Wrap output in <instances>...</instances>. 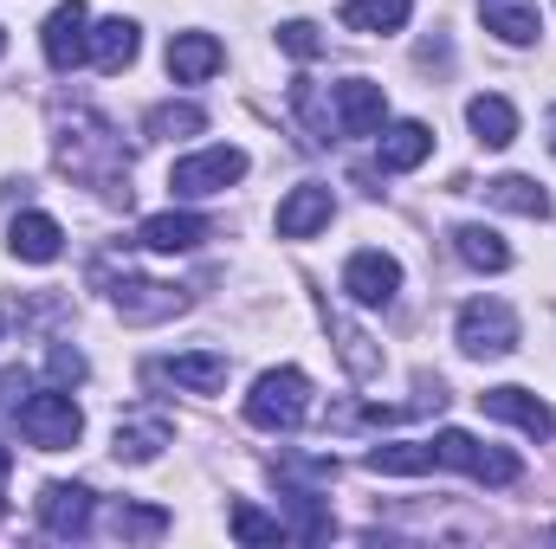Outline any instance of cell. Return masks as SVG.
Wrapping results in <instances>:
<instances>
[{
	"mask_svg": "<svg viewBox=\"0 0 556 549\" xmlns=\"http://www.w3.org/2000/svg\"><path fill=\"white\" fill-rule=\"evenodd\" d=\"M59 168H65L72 181L104 188L111 201L130 207V155H124L117 130H111L98 111H85V104H59Z\"/></svg>",
	"mask_w": 556,
	"mask_h": 549,
	"instance_id": "obj_1",
	"label": "cell"
},
{
	"mask_svg": "<svg viewBox=\"0 0 556 549\" xmlns=\"http://www.w3.org/2000/svg\"><path fill=\"white\" fill-rule=\"evenodd\" d=\"M433 465H453V472H466V478H479V485H518V478H525L518 452L485 446V439H472V433H459V426H446V433L433 439Z\"/></svg>",
	"mask_w": 556,
	"mask_h": 549,
	"instance_id": "obj_2",
	"label": "cell"
},
{
	"mask_svg": "<svg viewBox=\"0 0 556 549\" xmlns=\"http://www.w3.org/2000/svg\"><path fill=\"white\" fill-rule=\"evenodd\" d=\"M304 413H311V382H304V369H266V375L253 382V395H247V420L266 426V433H291Z\"/></svg>",
	"mask_w": 556,
	"mask_h": 549,
	"instance_id": "obj_3",
	"label": "cell"
},
{
	"mask_svg": "<svg viewBox=\"0 0 556 549\" xmlns=\"http://www.w3.org/2000/svg\"><path fill=\"white\" fill-rule=\"evenodd\" d=\"M13 413H20L26 446H39V452H65V446H78V433H85V413H78V401H72L65 388H52V395H26Z\"/></svg>",
	"mask_w": 556,
	"mask_h": 549,
	"instance_id": "obj_4",
	"label": "cell"
},
{
	"mask_svg": "<svg viewBox=\"0 0 556 549\" xmlns=\"http://www.w3.org/2000/svg\"><path fill=\"white\" fill-rule=\"evenodd\" d=\"M247 175V149H233V142H220V149H201V155H181L175 168H168V188L181 194V201H201V194H220V188H233Z\"/></svg>",
	"mask_w": 556,
	"mask_h": 549,
	"instance_id": "obj_5",
	"label": "cell"
},
{
	"mask_svg": "<svg viewBox=\"0 0 556 549\" xmlns=\"http://www.w3.org/2000/svg\"><path fill=\"white\" fill-rule=\"evenodd\" d=\"M459 349L466 356H511L518 349V310L498 297H472L459 310Z\"/></svg>",
	"mask_w": 556,
	"mask_h": 549,
	"instance_id": "obj_6",
	"label": "cell"
},
{
	"mask_svg": "<svg viewBox=\"0 0 556 549\" xmlns=\"http://www.w3.org/2000/svg\"><path fill=\"white\" fill-rule=\"evenodd\" d=\"M111 304H117L124 323H168V317L188 310V291H181V284H155V278L124 272L117 284H111Z\"/></svg>",
	"mask_w": 556,
	"mask_h": 549,
	"instance_id": "obj_7",
	"label": "cell"
},
{
	"mask_svg": "<svg viewBox=\"0 0 556 549\" xmlns=\"http://www.w3.org/2000/svg\"><path fill=\"white\" fill-rule=\"evenodd\" d=\"M85 59H91V13H85V0H65L46 13V65L78 72Z\"/></svg>",
	"mask_w": 556,
	"mask_h": 549,
	"instance_id": "obj_8",
	"label": "cell"
},
{
	"mask_svg": "<svg viewBox=\"0 0 556 549\" xmlns=\"http://www.w3.org/2000/svg\"><path fill=\"white\" fill-rule=\"evenodd\" d=\"M91 518H98L91 485H65V478H59V485L39 491V524H46V537H85Z\"/></svg>",
	"mask_w": 556,
	"mask_h": 549,
	"instance_id": "obj_9",
	"label": "cell"
},
{
	"mask_svg": "<svg viewBox=\"0 0 556 549\" xmlns=\"http://www.w3.org/2000/svg\"><path fill=\"white\" fill-rule=\"evenodd\" d=\"M343 291L356 297V304H395V291H402V266L389 259V253H376V246H363V253H350V266H343Z\"/></svg>",
	"mask_w": 556,
	"mask_h": 549,
	"instance_id": "obj_10",
	"label": "cell"
},
{
	"mask_svg": "<svg viewBox=\"0 0 556 549\" xmlns=\"http://www.w3.org/2000/svg\"><path fill=\"white\" fill-rule=\"evenodd\" d=\"M389 117V91L369 85V78H343L337 85V130L343 137H376Z\"/></svg>",
	"mask_w": 556,
	"mask_h": 549,
	"instance_id": "obj_11",
	"label": "cell"
},
{
	"mask_svg": "<svg viewBox=\"0 0 556 549\" xmlns=\"http://www.w3.org/2000/svg\"><path fill=\"white\" fill-rule=\"evenodd\" d=\"M168 439H175V420H168V413H155V408H137V413H124V420H117V446H111V452H117L124 465H149Z\"/></svg>",
	"mask_w": 556,
	"mask_h": 549,
	"instance_id": "obj_12",
	"label": "cell"
},
{
	"mask_svg": "<svg viewBox=\"0 0 556 549\" xmlns=\"http://www.w3.org/2000/svg\"><path fill=\"white\" fill-rule=\"evenodd\" d=\"M7 253H13L20 266H52V259L65 253V227H59L52 214H13V227H7Z\"/></svg>",
	"mask_w": 556,
	"mask_h": 549,
	"instance_id": "obj_13",
	"label": "cell"
},
{
	"mask_svg": "<svg viewBox=\"0 0 556 549\" xmlns=\"http://www.w3.org/2000/svg\"><path fill=\"white\" fill-rule=\"evenodd\" d=\"M330 188H317V181H304V188H291L285 201H278V240H311V233H324L330 227Z\"/></svg>",
	"mask_w": 556,
	"mask_h": 549,
	"instance_id": "obj_14",
	"label": "cell"
},
{
	"mask_svg": "<svg viewBox=\"0 0 556 549\" xmlns=\"http://www.w3.org/2000/svg\"><path fill=\"white\" fill-rule=\"evenodd\" d=\"M220 65H227V52H220L214 33H175V39H168V78H175V85H201V78H214Z\"/></svg>",
	"mask_w": 556,
	"mask_h": 549,
	"instance_id": "obj_15",
	"label": "cell"
},
{
	"mask_svg": "<svg viewBox=\"0 0 556 549\" xmlns=\"http://www.w3.org/2000/svg\"><path fill=\"white\" fill-rule=\"evenodd\" d=\"M479 408L492 413V420H511V426H525L531 439H551L556 433V413L531 395V388H485L479 395Z\"/></svg>",
	"mask_w": 556,
	"mask_h": 549,
	"instance_id": "obj_16",
	"label": "cell"
},
{
	"mask_svg": "<svg viewBox=\"0 0 556 549\" xmlns=\"http://www.w3.org/2000/svg\"><path fill=\"white\" fill-rule=\"evenodd\" d=\"M207 233H214V220H207V214H149L137 240L149 246V253H194Z\"/></svg>",
	"mask_w": 556,
	"mask_h": 549,
	"instance_id": "obj_17",
	"label": "cell"
},
{
	"mask_svg": "<svg viewBox=\"0 0 556 549\" xmlns=\"http://www.w3.org/2000/svg\"><path fill=\"white\" fill-rule=\"evenodd\" d=\"M227 356L220 349H188V356H175V362H162L155 375H168L175 388H188V395H220L227 388Z\"/></svg>",
	"mask_w": 556,
	"mask_h": 549,
	"instance_id": "obj_18",
	"label": "cell"
},
{
	"mask_svg": "<svg viewBox=\"0 0 556 549\" xmlns=\"http://www.w3.org/2000/svg\"><path fill=\"white\" fill-rule=\"evenodd\" d=\"M363 465L382 472V478H420V472H433V439H389V446H369Z\"/></svg>",
	"mask_w": 556,
	"mask_h": 549,
	"instance_id": "obj_19",
	"label": "cell"
},
{
	"mask_svg": "<svg viewBox=\"0 0 556 549\" xmlns=\"http://www.w3.org/2000/svg\"><path fill=\"white\" fill-rule=\"evenodd\" d=\"M485 201L505 207V214H525V220H551V194H544L531 175H498V181H485Z\"/></svg>",
	"mask_w": 556,
	"mask_h": 549,
	"instance_id": "obj_20",
	"label": "cell"
},
{
	"mask_svg": "<svg viewBox=\"0 0 556 549\" xmlns=\"http://www.w3.org/2000/svg\"><path fill=\"white\" fill-rule=\"evenodd\" d=\"M485 33H498L505 46H531L538 39V0H479Z\"/></svg>",
	"mask_w": 556,
	"mask_h": 549,
	"instance_id": "obj_21",
	"label": "cell"
},
{
	"mask_svg": "<svg viewBox=\"0 0 556 549\" xmlns=\"http://www.w3.org/2000/svg\"><path fill=\"white\" fill-rule=\"evenodd\" d=\"M466 124H472V137L485 142V149H511L518 142V111L505 98H472L466 104Z\"/></svg>",
	"mask_w": 556,
	"mask_h": 549,
	"instance_id": "obj_22",
	"label": "cell"
},
{
	"mask_svg": "<svg viewBox=\"0 0 556 549\" xmlns=\"http://www.w3.org/2000/svg\"><path fill=\"white\" fill-rule=\"evenodd\" d=\"M427 155H433V130L415 124V117H408V124H395V130L382 137V168H389V175H408V168H420Z\"/></svg>",
	"mask_w": 556,
	"mask_h": 549,
	"instance_id": "obj_23",
	"label": "cell"
},
{
	"mask_svg": "<svg viewBox=\"0 0 556 549\" xmlns=\"http://www.w3.org/2000/svg\"><path fill=\"white\" fill-rule=\"evenodd\" d=\"M453 253H459L472 272H505V266H511V246H505L492 227H453Z\"/></svg>",
	"mask_w": 556,
	"mask_h": 549,
	"instance_id": "obj_24",
	"label": "cell"
},
{
	"mask_svg": "<svg viewBox=\"0 0 556 549\" xmlns=\"http://www.w3.org/2000/svg\"><path fill=\"white\" fill-rule=\"evenodd\" d=\"M408 13H415V0H343L350 33H402Z\"/></svg>",
	"mask_w": 556,
	"mask_h": 549,
	"instance_id": "obj_25",
	"label": "cell"
},
{
	"mask_svg": "<svg viewBox=\"0 0 556 549\" xmlns=\"http://www.w3.org/2000/svg\"><path fill=\"white\" fill-rule=\"evenodd\" d=\"M91 59H98V72H124V65L137 59V26H130V20L91 26Z\"/></svg>",
	"mask_w": 556,
	"mask_h": 549,
	"instance_id": "obj_26",
	"label": "cell"
},
{
	"mask_svg": "<svg viewBox=\"0 0 556 549\" xmlns=\"http://www.w3.org/2000/svg\"><path fill=\"white\" fill-rule=\"evenodd\" d=\"M142 130H149V142L201 137V130H207V111H201V104H155V111L142 117Z\"/></svg>",
	"mask_w": 556,
	"mask_h": 549,
	"instance_id": "obj_27",
	"label": "cell"
},
{
	"mask_svg": "<svg viewBox=\"0 0 556 549\" xmlns=\"http://www.w3.org/2000/svg\"><path fill=\"white\" fill-rule=\"evenodd\" d=\"M111 531L124 544H155V537H168V511H155V505H117L111 511Z\"/></svg>",
	"mask_w": 556,
	"mask_h": 549,
	"instance_id": "obj_28",
	"label": "cell"
},
{
	"mask_svg": "<svg viewBox=\"0 0 556 549\" xmlns=\"http://www.w3.org/2000/svg\"><path fill=\"white\" fill-rule=\"evenodd\" d=\"M330 336H337V349H343V369H350L356 382H369V375L382 369V356L369 349V336H363V330H350L343 317H330Z\"/></svg>",
	"mask_w": 556,
	"mask_h": 549,
	"instance_id": "obj_29",
	"label": "cell"
},
{
	"mask_svg": "<svg viewBox=\"0 0 556 549\" xmlns=\"http://www.w3.org/2000/svg\"><path fill=\"white\" fill-rule=\"evenodd\" d=\"M227 524H233V537H240V544H285V537H291L278 518H260L253 505H233V511H227Z\"/></svg>",
	"mask_w": 556,
	"mask_h": 549,
	"instance_id": "obj_30",
	"label": "cell"
},
{
	"mask_svg": "<svg viewBox=\"0 0 556 549\" xmlns=\"http://www.w3.org/2000/svg\"><path fill=\"white\" fill-rule=\"evenodd\" d=\"M278 46H285L291 59H317V52H324V33H317L311 20H285V26H278Z\"/></svg>",
	"mask_w": 556,
	"mask_h": 549,
	"instance_id": "obj_31",
	"label": "cell"
},
{
	"mask_svg": "<svg viewBox=\"0 0 556 549\" xmlns=\"http://www.w3.org/2000/svg\"><path fill=\"white\" fill-rule=\"evenodd\" d=\"M46 369H52V382H85V356H78V349H65V343H52V349H46Z\"/></svg>",
	"mask_w": 556,
	"mask_h": 549,
	"instance_id": "obj_32",
	"label": "cell"
},
{
	"mask_svg": "<svg viewBox=\"0 0 556 549\" xmlns=\"http://www.w3.org/2000/svg\"><path fill=\"white\" fill-rule=\"evenodd\" d=\"M26 388H33V375H26V369H0V408H20V401H26Z\"/></svg>",
	"mask_w": 556,
	"mask_h": 549,
	"instance_id": "obj_33",
	"label": "cell"
},
{
	"mask_svg": "<svg viewBox=\"0 0 556 549\" xmlns=\"http://www.w3.org/2000/svg\"><path fill=\"white\" fill-rule=\"evenodd\" d=\"M7 472H13V452L0 446V511H7Z\"/></svg>",
	"mask_w": 556,
	"mask_h": 549,
	"instance_id": "obj_34",
	"label": "cell"
},
{
	"mask_svg": "<svg viewBox=\"0 0 556 549\" xmlns=\"http://www.w3.org/2000/svg\"><path fill=\"white\" fill-rule=\"evenodd\" d=\"M551 155H556V117H551Z\"/></svg>",
	"mask_w": 556,
	"mask_h": 549,
	"instance_id": "obj_35",
	"label": "cell"
},
{
	"mask_svg": "<svg viewBox=\"0 0 556 549\" xmlns=\"http://www.w3.org/2000/svg\"><path fill=\"white\" fill-rule=\"evenodd\" d=\"M0 336H7V310H0Z\"/></svg>",
	"mask_w": 556,
	"mask_h": 549,
	"instance_id": "obj_36",
	"label": "cell"
},
{
	"mask_svg": "<svg viewBox=\"0 0 556 549\" xmlns=\"http://www.w3.org/2000/svg\"><path fill=\"white\" fill-rule=\"evenodd\" d=\"M0 52H7V33H0Z\"/></svg>",
	"mask_w": 556,
	"mask_h": 549,
	"instance_id": "obj_37",
	"label": "cell"
}]
</instances>
